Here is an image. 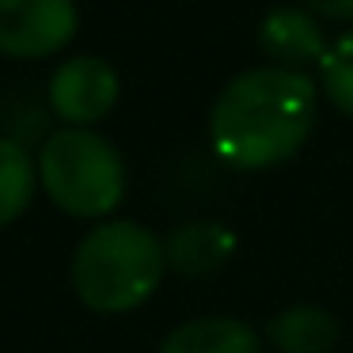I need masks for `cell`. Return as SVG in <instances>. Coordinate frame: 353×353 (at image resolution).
<instances>
[{
    "label": "cell",
    "instance_id": "cell-4",
    "mask_svg": "<svg viewBox=\"0 0 353 353\" xmlns=\"http://www.w3.org/2000/svg\"><path fill=\"white\" fill-rule=\"evenodd\" d=\"M77 0H0V54L39 61L77 39Z\"/></svg>",
    "mask_w": 353,
    "mask_h": 353
},
{
    "label": "cell",
    "instance_id": "cell-1",
    "mask_svg": "<svg viewBox=\"0 0 353 353\" xmlns=\"http://www.w3.org/2000/svg\"><path fill=\"white\" fill-rule=\"evenodd\" d=\"M319 118V88L307 72L262 65L232 77L209 110V141L236 171H270L307 145Z\"/></svg>",
    "mask_w": 353,
    "mask_h": 353
},
{
    "label": "cell",
    "instance_id": "cell-8",
    "mask_svg": "<svg viewBox=\"0 0 353 353\" xmlns=\"http://www.w3.org/2000/svg\"><path fill=\"white\" fill-rule=\"evenodd\" d=\"M156 353H262L259 330L236 315H198L168 330Z\"/></svg>",
    "mask_w": 353,
    "mask_h": 353
},
{
    "label": "cell",
    "instance_id": "cell-5",
    "mask_svg": "<svg viewBox=\"0 0 353 353\" xmlns=\"http://www.w3.org/2000/svg\"><path fill=\"white\" fill-rule=\"evenodd\" d=\"M118 92L122 84H118L114 65L92 54L69 57L50 77V107L72 130H88L92 122L107 118L118 103Z\"/></svg>",
    "mask_w": 353,
    "mask_h": 353
},
{
    "label": "cell",
    "instance_id": "cell-6",
    "mask_svg": "<svg viewBox=\"0 0 353 353\" xmlns=\"http://www.w3.org/2000/svg\"><path fill=\"white\" fill-rule=\"evenodd\" d=\"M327 34L319 19L296 4H277L259 23V50L270 57V65L304 72V65H319L327 54Z\"/></svg>",
    "mask_w": 353,
    "mask_h": 353
},
{
    "label": "cell",
    "instance_id": "cell-9",
    "mask_svg": "<svg viewBox=\"0 0 353 353\" xmlns=\"http://www.w3.org/2000/svg\"><path fill=\"white\" fill-rule=\"evenodd\" d=\"M338 338L342 327L323 304H289L266 323V342L277 353H330Z\"/></svg>",
    "mask_w": 353,
    "mask_h": 353
},
{
    "label": "cell",
    "instance_id": "cell-7",
    "mask_svg": "<svg viewBox=\"0 0 353 353\" xmlns=\"http://www.w3.org/2000/svg\"><path fill=\"white\" fill-rule=\"evenodd\" d=\"M236 232L221 221H183L168 232L163 254L168 266L183 277H209L224 270L236 254Z\"/></svg>",
    "mask_w": 353,
    "mask_h": 353
},
{
    "label": "cell",
    "instance_id": "cell-11",
    "mask_svg": "<svg viewBox=\"0 0 353 353\" xmlns=\"http://www.w3.org/2000/svg\"><path fill=\"white\" fill-rule=\"evenodd\" d=\"M315 72H319V92L342 114L353 118V27L330 42L323 61L315 65Z\"/></svg>",
    "mask_w": 353,
    "mask_h": 353
},
{
    "label": "cell",
    "instance_id": "cell-3",
    "mask_svg": "<svg viewBox=\"0 0 353 353\" xmlns=\"http://www.w3.org/2000/svg\"><path fill=\"white\" fill-rule=\"evenodd\" d=\"M39 183L69 216L99 221L125 198V160L103 133L65 125L42 141Z\"/></svg>",
    "mask_w": 353,
    "mask_h": 353
},
{
    "label": "cell",
    "instance_id": "cell-12",
    "mask_svg": "<svg viewBox=\"0 0 353 353\" xmlns=\"http://www.w3.org/2000/svg\"><path fill=\"white\" fill-rule=\"evenodd\" d=\"M300 8H307L312 16H323V19L353 23V0H300Z\"/></svg>",
    "mask_w": 353,
    "mask_h": 353
},
{
    "label": "cell",
    "instance_id": "cell-2",
    "mask_svg": "<svg viewBox=\"0 0 353 353\" xmlns=\"http://www.w3.org/2000/svg\"><path fill=\"white\" fill-rule=\"evenodd\" d=\"M163 239L137 221H103L77 243L72 289L80 304L99 315L141 307L163 281Z\"/></svg>",
    "mask_w": 353,
    "mask_h": 353
},
{
    "label": "cell",
    "instance_id": "cell-10",
    "mask_svg": "<svg viewBox=\"0 0 353 353\" xmlns=\"http://www.w3.org/2000/svg\"><path fill=\"white\" fill-rule=\"evenodd\" d=\"M39 183V160L27 156V148L12 137H0V228L27 213Z\"/></svg>",
    "mask_w": 353,
    "mask_h": 353
}]
</instances>
